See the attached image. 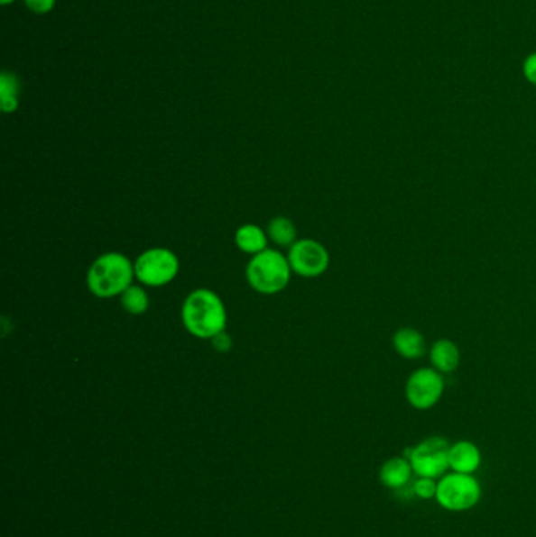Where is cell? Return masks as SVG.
I'll list each match as a JSON object with an SVG mask.
<instances>
[{
    "label": "cell",
    "instance_id": "12",
    "mask_svg": "<svg viewBox=\"0 0 536 537\" xmlns=\"http://www.w3.org/2000/svg\"><path fill=\"white\" fill-rule=\"evenodd\" d=\"M392 344L396 352L406 360H419L425 354V338L419 330L412 327L396 330Z\"/></svg>",
    "mask_w": 536,
    "mask_h": 537
},
{
    "label": "cell",
    "instance_id": "21",
    "mask_svg": "<svg viewBox=\"0 0 536 537\" xmlns=\"http://www.w3.org/2000/svg\"><path fill=\"white\" fill-rule=\"evenodd\" d=\"M10 2H13V0H2V4H4V5H6V4H10Z\"/></svg>",
    "mask_w": 536,
    "mask_h": 537
},
{
    "label": "cell",
    "instance_id": "14",
    "mask_svg": "<svg viewBox=\"0 0 536 537\" xmlns=\"http://www.w3.org/2000/svg\"><path fill=\"white\" fill-rule=\"evenodd\" d=\"M296 226L287 217H274L269 222L268 236L274 244L291 247L296 242Z\"/></svg>",
    "mask_w": 536,
    "mask_h": 537
},
{
    "label": "cell",
    "instance_id": "19",
    "mask_svg": "<svg viewBox=\"0 0 536 537\" xmlns=\"http://www.w3.org/2000/svg\"><path fill=\"white\" fill-rule=\"evenodd\" d=\"M213 346L219 352H226V350H230V348H232V338L226 335V332H222L219 335L214 336Z\"/></svg>",
    "mask_w": 536,
    "mask_h": 537
},
{
    "label": "cell",
    "instance_id": "1",
    "mask_svg": "<svg viewBox=\"0 0 536 537\" xmlns=\"http://www.w3.org/2000/svg\"><path fill=\"white\" fill-rule=\"evenodd\" d=\"M181 321L190 335L200 340H213L214 336L226 332V305L211 289H195L184 299Z\"/></svg>",
    "mask_w": 536,
    "mask_h": 537
},
{
    "label": "cell",
    "instance_id": "10",
    "mask_svg": "<svg viewBox=\"0 0 536 537\" xmlns=\"http://www.w3.org/2000/svg\"><path fill=\"white\" fill-rule=\"evenodd\" d=\"M414 469L408 458H392L385 460L379 469V481L390 490H400L406 487L414 477Z\"/></svg>",
    "mask_w": 536,
    "mask_h": 537
},
{
    "label": "cell",
    "instance_id": "17",
    "mask_svg": "<svg viewBox=\"0 0 536 537\" xmlns=\"http://www.w3.org/2000/svg\"><path fill=\"white\" fill-rule=\"evenodd\" d=\"M415 496L420 500H436V494H438V479L434 478L419 477L415 479L414 486H412Z\"/></svg>",
    "mask_w": 536,
    "mask_h": 537
},
{
    "label": "cell",
    "instance_id": "6",
    "mask_svg": "<svg viewBox=\"0 0 536 537\" xmlns=\"http://www.w3.org/2000/svg\"><path fill=\"white\" fill-rule=\"evenodd\" d=\"M178 272L180 259L177 253L164 247H154L145 250L135 259V278L145 287H165L177 278Z\"/></svg>",
    "mask_w": 536,
    "mask_h": 537
},
{
    "label": "cell",
    "instance_id": "5",
    "mask_svg": "<svg viewBox=\"0 0 536 537\" xmlns=\"http://www.w3.org/2000/svg\"><path fill=\"white\" fill-rule=\"evenodd\" d=\"M450 445L451 443H448L444 437L434 435L421 440L420 443L406 450L404 458L411 460L417 477L439 479L450 470V462H448Z\"/></svg>",
    "mask_w": 536,
    "mask_h": 537
},
{
    "label": "cell",
    "instance_id": "16",
    "mask_svg": "<svg viewBox=\"0 0 536 537\" xmlns=\"http://www.w3.org/2000/svg\"><path fill=\"white\" fill-rule=\"evenodd\" d=\"M19 84L14 74L4 73L0 79V99H2V110L13 112L18 107Z\"/></svg>",
    "mask_w": 536,
    "mask_h": 537
},
{
    "label": "cell",
    "instance_id": "13",
    "mask_svg": "<svg viewBox=\"0 0 536 537\" xmlns=\"http://www.w3.org/2000/svg\"><path fill=\"white\" fill-rule=\"evenodd\" d=\"M235 244L239 250L255 257L268 249V234L258 225L245 223L235 232Z\"/></svg>",
    "mask_w": 536,
    "mask_h": 537
},
{
    "label": "cell",
    "instance_id": "18",
    "mask_svg": "<svg viewBox=\"0 0 536 537\" xmlns=\"http://www.w3.org/2000/svg\"><path fill=\"white\" fill-rule=\"evenodd\" d=\"M522 74L529 84L536 86V50L527 55L522 61Z\"/></svg>",
    "mask_w": 536,
    "mask_h": 537
},
{
    "label": "cell",
    "instance_id": "7",
    "mask_svg": "<svg viewBox=\"0 0 536 537\" xmlns=\"http://www.w3.org/2000/svg\"><path fill=\"white\" fill-rule=\"evenodd\" d=\"M444 374L434 368H420L411 374L404 387L408 403L417 410L433 409L444 395Z\"/></svg>",
    "mask_w": 536,
    "mask_h": 537
},
{
    "label": "cell",
    "instance_id": "15",
    "mask_svg": "<svg viewBox=\"0 0 536 537\" xmlns=\"http://www.w3.org/2000/svg\"><path fill=\"white\" fill-rule=\"evenodd\" d=\"M120 302H122L123 310L128 312L129 314H134V316H141L143 313L148 312V306H150L148 294L143 287H137V285H131L120 296Z\"/></svg>",
    "mask_w": 536,
    "mask_h": 537
},
{
    "label": "cell",
    "instance_id": "3",
    "mask_svg": "<svg viewBox=\"0 0 536 537\" xmlns=\"http://www.w3.org/2000/svg\"><path fill=\"white\" fill-rule=\"evenodd\" d=\"M291 272L288 257H283L281 251L274 249H266L250 258L245 268V278L256 293L273 296L282 293L288 287Z\"/></svg>",
    "mask_w": 536,
    "mask_h": 537
},
{
    "label": "cell",
    "instance_id": "20",
    "mask_svg": "<svg viewBox=\"0 0 536 537\" xmlns=\"http://www.w3.org/2000/svg\"><path fill=\"white\" fill-rule=\"evenodd\" d=\"M25 4L29 5L32 12L46 13L54 6L55 0H25Z\"/></svg>",
    "mask_w": 536,
    "mask_h": 537
},
{
    "label": "cell",
    "instance_id": "9",
    "mask_svg": "<svg viewBox=\"0 0 536 537\" xmlns=\"http://www.w3.org/2000/svg\"><path fill=\"white\" fill-rule=\"evenodd\" d=\"M450 470L464 475H474L482 467L483 456L480 448L470 440H459L450 445L448 452Z\"/></svg>",
    "mask_w": 536,
    "mask_h": 537
},
{
    "label": "cell",
    "instance_id": "8",
    "mask_svg": "<svg viewBox=\"0 0 536 537\" xmlns=\"http://www.w3.org/2000/svg\"><path fill=\"white\" fill-rule=\"evenodd\" d=\"M288 261L294 274L315 278L329 268V251L315 239H300L290 247Z\"/></svg>",
    "mask_w": 536,
    "mask_h": 537
},
{
    "label": "cell",
    "instance_id": "11",
    "mask_svg": "<svg viewBox=\"0 0 536 537\" xmlns=\"http://www.w3.org/2000/svg\"><path fill=\"white\" fill-rule=\"evenodd\" d=\"M430 361L440 374L455 373L461 363V352L457 342L447 338L438 340L430 349Z\"/></svg>",
    "mask_w": 536,
    "mask_h": 537
},
{
    "label": "cell",
    "instance_id": "4",
    "mask_svg": "<svg viewBox=\"0 0 536 537\" xmlns=\"http://www.w3.org/2000/svg\"><path fill=\"white\" fill-rule=\"evenodd\" d=\"M483 488L474 475L448 471L438 479L436 501L450 513H466L482 500Z\"/></svg>",
    "mask_w": 536,
    "mask_h": 537
},
{
    "label": "cell",
    "instance_id": "2",
    "mask_svg": "<svg viewBox=\"0 0 536 537\" xmlns=\"http://www.w3.org/2000/svg\"><path fill=\"white\" fill-rule=\"evenodd\" d=\"M135 278L134 264L118 251H109L93 261L87 274V287L97 299L122 296Z\"/></svg>",
    "mask_w": 536,
    "mask_h": 537
}]
</instances>
